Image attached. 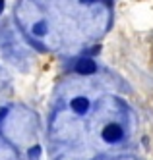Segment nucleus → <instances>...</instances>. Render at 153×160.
<instances>
[{"label":"nucleus","instance_id":"4","mask_svg":"<svg viewBox=\"0 0 153 160\" xmlns=\"http://www.w3.org/2000/svg\"><path fill=\"white\" fill-rule=\"evenodd\" d=\"M33 33H35V35H45V33H46V25H45V21H39V23H35Z\"/></svg>","mask_w":153,"mask_h":160},{"label":"nucleus","instance_id":"6","mask_svg":"<svg viewBox=\"0 0 153 160\" xmlns=\"http://www.w3.org/2000/svg\"><path fill=\"white\" fill-rule=\"evenodd\" d=\"M84 4H93V2H97V0H81Z\"/></svg>","mask_w":153,"mask_h":160},{"label":"nucleus","instance_id":"3","mask_svg":"<svg viewBox=\"0 0 153 160\" xmlns=\"http://www.w3.org/2000/svg\"><path fill=\"white\" fill-rule=\"evenodd\" d=\"M72 110L78 112V114H85V112L89 110V100L84 98V97L74 98V100H72Z\"/></svg>","mask_w":153,"mask_h":160},{"label":"nucleus","instance_id":"2","mask_svg":"<svg viewBox=\"0 0 153 160\" xmlns=\"http://www.w3.org/2000/svg\"><path fill=\"white\" fill-rule=\"evenodd\" d=\"M95 70H97V66H95V62H93L91 58H81L76 64V72L81 73V75H89V73H93Z\"/></svg>","mask_w":153,"mask_h":160},{"label":"nucleus","instance_id":"1","mask_svg":"<svg viewBox=\"0 0 153 160\" xmlns=\"http://www.w3.org/2000/svg\"><path fill=\"white\" fill-rule=\"evenodd\" d=\"M122 135H124V131H122V128H120L118 123H109L107 128L103 129V139L107 141V143H116V141H120Z\"/></svg>","mask_w":153,"mask_h":160},{"label":"nucleus","instance_id":"7","mask_svg":"<svg viewBox=\"0 0 153 160\" xmlns=\"http://www.w3.org/2000/svg\"><path fill=\"white\" fill-rule=\"evenodd\" d=\"M2 8H4V0H0V12H2Z\"/></svg>","mask_w":153,"mask_h":160},{"label":"nucleus","instance_id":"5","mask_svg":"<svg viewBox=\"0 0 153 160\" xmlns=\"http://www.w3.org/2000/svg\"><path fill=\"white\" fill-rule=\"evenodd\" d=\"M39 154V147H33V151H31V156H37Z\"/></svg>","mask_w":153,"mask_h":160}]
</instances>
